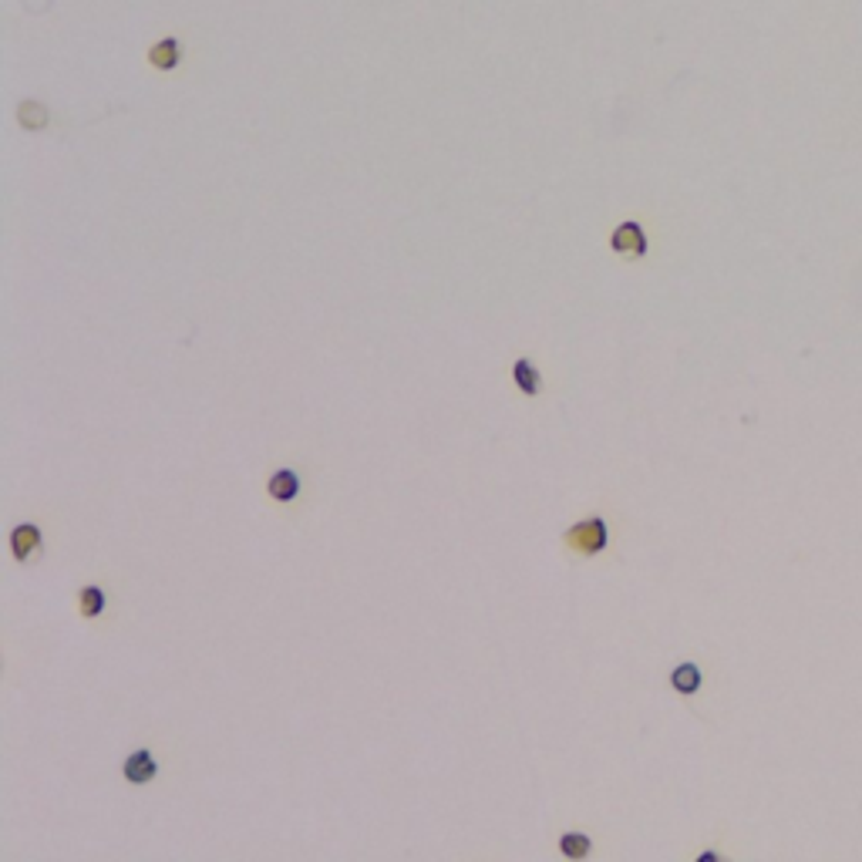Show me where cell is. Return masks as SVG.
Wrapping results in <instances>:
<instances>
[{
	"mask_svg": "<svg viewBox=\"0 0 862 862\" xmlns=\"http://www.w3.org/2000/svg\"><path fill=\"white\" fill-rule=\"evenodd\" d=\"M562 546L573 549L576 556H600L610 546V530H606L603 515H590V519L570 526L562 532Z\"/></svg>",
	"mask_w": 862,
	"mask_h": 862,
	"instance_id": "1",
	"label": "cell"
},
{
	"mask_svg": "<svg viewBox=\"0 0 862 862\" xmlns=\"http://www.w3.org/2000/svg\"><path fill=\"white\" fill-rule=\"evenodd\" d=\"M610 246H613V253L636 259V257H644V253H647V233H644V226H640V223L627 219V223H620V226L613 229Z\"/></svg>",
	"mask_w": 862,
	"mask_h": 862,
	"instance_id": "2",
	"label": "cell"
},
{
	"mask_svg": "<svg viewBox=\"0 0 862 862\" xmlns=\"http://www.w3.org/2000/svg\"><path fill=\"white\" fill-rule=\"evenodd\" d=\"M11 549H14L17 562H28L30 556H37L41 553V530L34 522L14 526V532H11Z\"/></svg>",
	"mask_w": 862,
	"mask_h": 862,
	"instance_id": "3",
	"label": "cell"
},
{
	"mask_svg": "<svg viewBox=\"0 0 862 862\" xmlns=\"http://www.w3.org/2000/svg\"><path fill=\"white\" fill-rule=\"evenodd\" d=\"M121 772H125V782H132V785H149L159 775V761L152 758V751H135V755L125 758Z\"/></svg>",
	"mask_w": 862,
	"mask_h": 862,
	"instance_id": "4",
	"label": "cell"
},
{
	"mask_svg": "<svg viewBox=\"0 0 862 862\" xmlns=\"http://www.w3.org/2000/svg\"><path fill=\"white\" fill-rule=\"evenodd\" d=\"M267 492H270V499L276 502H290L300 496V475L293 469H280L270 475V482H267Z\"/></svg>",
	"mask_w": 862,
	"mask_h": 862,
	"instance_id": "5",
	"label": "cell"
},
{
	"mask_svg": "<svg viewBox=\"0 0 862 862\" xmlns=\"http://www.w3.org/2000/svg\"><path fill=\"white\" fill-rule=\"evenodd\" d=\"M149 61L152 68H159V71H172V68H179L182 61V45L176 37H162V41H155L149 47Z\"/></svg>",
	"mask_w": 862,
	"mask_h": 862,
	"instance_id": "6",
	"label": "cell"
},
{
	"mask_svg": "<svg viewBox=\"0 0 862 862\" xmlns=\"http://www.w3.org/2000/svg\"><path fill=\"white\" fill-rule=\"evenodd\" d=\"M513 381L515 388L522 394H530V398H536V394L543 391V378H539V371L532 367V361H526V357H519V361L513 364Z\"/></svg>",
	"mask_w": 862,
	"mask_h": 862,
	"instance_id": "7",
	"label": "cell"
},
{
	"mask_svg": "<svg viewBox=\"0 0 862 862\" xmlns=\"http://www.w3.org/2000/svg\"><path fill=\"white\" fill-rule=\"evenodd\" d=\"M701 667L697 664H677L674 667V674H670V684H674V691L677 694H697L701 691Z\"/></svg>",
	"mask_w": 862,
	"mask_h": 862,
	"instance_id": "8",
	"label": "cell"
},
{
	"mask_svg": "<svg viewBox=\"0 0 862 862\" xmlns=\"http://www.w3.org/2000/svg\"><path fill=\"white\" fill-rule=\"evenodd\" d=\"M560 852L566 859H587L593 852V842L587 833H562L560 835Z\"/></svg>",
	"mask_w": 862,
	"mask_h": 862,
	"instance_id": "9",
	"label": "cell"
},
{
	"mask_svg": "<svg viewBox=\"0 0 862 862\" xmlns=\"http://www.w3.org/2000/svg\"><path fill=\"white\" fill-rule=\"evenodd\" d=\"M78 610H81V617H88V620L102 617V613H105V590H102V587H85V590L78 593Z\"/></svg>",
	"mask_w": 862,
	"mask_h": 862,
	"instance_id": "10",
	"label": "cell"
}]
</instances>
